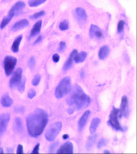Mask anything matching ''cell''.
<instances>
[{
  "instance_id": "cell-1",
  "label": "cell",
  "mask_w": 137,
  "mask_h": 154,
  "mask_svg": "<svg viewBox=\"0 0 137 154\" xmlns=\"http://www.w3.org/2000/svg\"><path fill=\"white\" fill-rule=\"evenodd\" d=\"M48 121V114L42 109H37L26 119L28 133L33 137L40 136Z\"/></svg>"
},
{
  "instance_id": "cell-2",
  "label": "cell",
  "mask_w": 137,
  "mask_h": 154,
  "mask_svg": "<svg viewBox=\"0 0 137 154\" xmlns=\"http://www.w3.org/2000/svg\"><path fill=\"white\" fill-rule=\"evenodd\" d=\"M66 101L69 105L67 112L69 114H72L75 111L86 108L90 105L91 99L79 85L76 84L70 90Z\"/></svg>"
},
{
  "instance_id": "cell-3",
  "label": "cell",
  "mask_w": 137,
  "mask_h": 154,
  "mask_svg": "<svg viewBox=\"0 0 137 154\" xmlns=\"http://www.w3.org/2000/svg\"><path fill=\"white\" fill-rule=\"evenodd\" d=\"M71 88V79L70 77L64 78L60 81L55 90V96L58 99L63 98L70 92Z\"/></svg>"
},
{
  "instance_id": "cell-4",
  "label": "cell",
  "mask_w": 137,
  "mask_h": 154,
  "mask_svg": "<svg viewBox=\"0 0 137 154\" xmlns=\"http://www.w3.org/2000/svg\"><path fill=\"white\" fill-rule=\"evenodd\" d=\"M119 118H121L119 109H116L114 107H113L107 123L116 131H123L124 130L120 124Z\"/></svg>"
},
{
  "instance_id": "cell-5",
  "label": "cell",
  "mask_w": 137,
  "mask_h": 154,
  "mask_svg": "<svg viewBox=\"0 0 137 154\" xmlns=\"http://www.w3.org/2000/svg\"><path fill=\"white\" fill-rule=\"evenodd\" d=\"M62 128V123L61 122H56L52 124L46 132L45 135L46 139L49 141L55 140L58 134L60 133Z\"/></svg>"
},
{
  "instance_id": "cell-6",
  "label": "cell",
  "mask_w": 137,
  "mask_h": 154,
  "mask_svg": "<svg viewBox=\"0 0 137 154\" xmlns=\"http://www.w3.org/2000/svg\"><path fill=\"white\" fill-rule=\"evenodd\" d=\"M17 63V59L15 57L11 56H6L3 61V66L5 74L9 76L12 74Z\"/></svg>"
},
{
  "instance_id": "cell-7",
  "label": "cell",
  "mask_w": 137,
  "mask_h": 154,
  "mask_svg": "<svg viewBox=\"0 0 137 154\" xmlns=\"http://www.w3.org/2000/svg\"><path fill=\"white\" fill-rule=\"evenodd\" d=\"M22 69L21 68H18L15 71L14 74L12 75L9 81V86L11 88H14L16 86L19 85L20 83L22 80Z\"/></svg>"
},
{
  "instance_id": "cell-8",
  "label": "cell",
  "mask_w": 137,
  "mask_h": 154,
  "mask_svg": "<svg viewBox=\"0 0 137 154\" xmlns=\"http://www.w3.org/2000/svg\"><path fill=\"white\" fill-rule=\"evenodd\" d=\"M10 120V115L7 113L0 115V137L5 132Z\"/></svg>"
},
{
  "instance_id": "cell-9",
  "label": "cell",
  "mask_w": 137,
  "mask_h": 154,
  "mask_svg": "<svg viewBox=\"0 0 137 154\" xmlns=\"http://www.w3.org/2000/svg\"><path fill=\"white\" fill-rule=\"evenodd\" d=\"M120 115L121 118L124 117L125 118L128 117L129 116V107H128V98L126 96L122 98L121 104L120 106Z\"/></svg>"
},
{
  "instance_id": "cell-10",
  "label": "cell",
  "mask_w": 137,
  "mask_h": 154,
  "mask_svg": "<svg viewBox=\"0 0 137 154\" xmlns=\"http://www.w3.org/2000/svg\"><path fill=\"white\" fill-rule=\"evenodd\" d=\"M75 17L78 22L81 24H84L87 19V15L86 11L82 8L79 7L76 8L75 11Z\"/></svg>"
},
{
  "instance_id": "cell-11",
  "label": "cell",
  "mask_w": 137,
  "mask_h": 154,
  "mask_svg": "<svg viewBox=\"0 0 137 154\" xmlns=\"http://www.w3.org/2000/svg\"><path fill=\"white\" fill-rule=\"evenodd\" d=\"M90 35L91 38L100 39L103 37V32L98 26L92 24L90 27Z\"/></svg>"
},
{
  "instance_id": "cell-12",
  "label": "cell",
  "mask_w": 137,
  "mask_h": 154,
  "mask_svg": "<svg viewBox=\"0 0 137 154\" xmlns=\"http://www.w3.org/2000/svg\"><path fill=\"white\" fill-rule=\"evenodd\" d=\"M74 152V146L72 143L67 142L61 146L57 151L58 154H72Z\"/></svg>"
},
{
  "instance_id": "cell-13",
  "label": "cell",
  "mask_w": 137,
  "mask_h": 154,
  "mask_svg": "<svg viewBox=\"0 0 137 154\" xmlns=\"http://www.w3.org/2000/svg\"><path fill=\"white\" fill-rule=\"evenodd\" d=\"M90 114H91L90 110H86V112L81 116L78 122V130L80 131H82L83 129L84 128L85 126L86 125Z\"/></svg>"
},
{
  "instance_id": "cell-14",
  "label": "cell",
  "mask_w": 137,
  "mask_h": 154,
  "mask_svg": "<svg viewBox=\"0 0 137 154\" xmlns=\"http://www.w3.org/2000/svg\"><path fill=\"white\" fill-rule=\"evenodd\" d=\"M77 53L78 51L76 49H74V51L71 53L68 59L65 62V64L64 65L63 67V70L64 71L68 70L72 67L73 63H74V58Z\"/></svg>"
},
{
  "instance_id": "cell-15",
  "label": "cell",
  "mask_w": 137,
  "mask_h": 154,
  "mask_svg": "<svg viewBox=\"0 0 137 154\" xmlns=\"http://www.w3.org/2000/svg\"><path fill=\"white\" fill-rule=\"evenodd\" d=\"M25 6L26 5L24 2L21 1H19L12 6L10 11L14 12L15 14V16L18 15L23 11V9L25 7Z\"/></svg>"
},
{
  "instance_id": "cell-16",
  "label": "cell",
  "mask_w": 137,
  "mask_h": 154,
  "mask_svg": "<svg viewBox=\"0 0 137 154\" xmlns=\"http://www.w3.org/2000/svg\"><path fill=\"white\" fill-rule=\"evenodd\" d=\"M29 22L26 19H23L16 22L11 28V30L13 32H17L23 28H25L29 26Z\"/></svg>"
},
{
  "instance_id": "cell-17",
  "label": "cell",
  "mask_w": 137,
  "mask_h": 154,
  "mask_svg": "<svg viewBox=\"0 0 137 154\" xmlns=\"http://www.w3.org/2000/svg\"><path fill=\"white\" fill-rule=\"evenodd\" d=\"M42 25V21L40 20L35 23V24L34 25V26L32 27V30L30 32V35L29 36V39L30 40L31 38L35 37L36 35H38L41 32V27Z\"/></svg>"
},
{
  "instance_id": "cell-18",
  "label": "cell",
  "mask_w": 137,
  "mask_h": 154,
  "mask_svg": "<svg viewBox=\"0 0 137 154\" xmlns=\"http://www.w3.org/2000/svg\"><path fill=\"white\" fill-rule=\"evenodd\" d=\"M14 16H15V14L14 13L12 12L11 11H9L7 16L4 17L2 20V22L0 24V28L1 29H3V28H5L7 25L10 23L11 20L12 19V18H14Z\"/></svg>"
},
{
  "instance_id": "cell-19",
  "label": "cell",
  "mask_w": 137,
  "mask_h": 154,
  "mask_svg": "<svg viewBox=\"0 0 137 154\" xmlns=\"http://www.w3.org/2000/svg\"><path fill=\"white\" fill-rule=\"evenodd\" d=\"M13 130L16 133H21L23 131V122L21 118L17 117L14 119L13 125Z\"/></svg>"
},
{
  "instance_id": "cell-20",
  "label": "cell",
  "mask_w": 137,
  "mask_h": 154,
  "mask_svg": "<svg viewBox=\"0 0 137 154\" xmlns=\"http://www.w3.org/2000/svg\"><path fill=\"white\" fill-rule=\"evenodd\" d=\"M110 52V49L108 46H102L99 51V58L100 60H103L107 58Z\"/></svg>"
},
{
  "instance_id": "cell-21",
  "label": "cell",
  "mask_w": 137,
  "mask_h": 154,
  "mask_svg": "<svg viewBox=\"0 0 137 154\" xmlns=\"http://www.w3.org/2000/svg\"><path fill=\"white\" fill-rule=\"evenodd\" d=\"M1 102L4 107H8L11 106L13 103V100L10 97L8 94H5L2 97Z\"/></svg>"
},
{
  "instance_id": "cell-22",
  "label": "cell",
  "mask_w": 137,
  "mask_h": 154,
  "mask_svg": "<svg viewBox=\"0 0 137 154\" xmlns=\"http://www.w3.org/2000/svg\"><path fill=\"white\" fill-rule=\"evenodd\" d=\"M23 38V35H20L16 38L11 46V51L14 53H17L19 51L20 44Z\"/></svg>"
},
{
  "instance_id": "cell-23",
  "label": "cell",
  "mask_w": 137,
  "mask_h": 154,
  "mask_svg": "<svg viewBox=\"0 0 137 154\" xmlns=\"http://www.w3.org/2000/svg\"><path fill=\"white\" fill-rule=\"evenodd\" d=\"M101 122V119L98 118H94L91 121L90 125V133L91 134H93L95 133V131H96L97 128L100 125Z\"/></svg>"
},
{
  "instance_id": "cell-24",
  "label": "cell",
  "mask_w": 137,
  "mask_h": 154,
  "mask_svg": "<svg viewBox=\"0 0 137 154\" xmlns=\"http://www.w3.org/2000/svg\"><path fill=\"white\" fill-rule=\"evenodd\" d=\"M97 137H98V135L96 134V135H93V136L90 137L88 138L86 144V148L87 151H90V149H91V148L93 147L95 142L97 140Z\"/></svg>"
},
{
  "instance_id": "cell-25",
  "label": "cell",
  "mask_w": 137,
  "mask_h": 154,
  "mask_svg": "<svg viewBox=\"0 0 137 154\" xmlns=\"http://www.w3.org/2000/svg\"><path fill=\"white\" fill-rule=\"evenodd\" d=\"M87 53L85 51H82L79 54H77L74 58V61L76 62V63H82L86 59L87 57Z\"/></svg>"
},
{
  "instance_id": "cell-26",
  "label": "cell",
  "mask_w": 137,
  "mask_h": 154,
  "mask_svg": "<svg viewBox=\"0 0 137 154\" xmlns=\"http://www.w3.org/2000/svg\"><path fill=\"white\" fill-rule=\"evenodd\" d=\"M46 1V0H29L28 3L30 7H37L45 3Z\"/></svg>"
},
{
  "instance_id": "cell-27",
  "label": "cell",
  "mask_w": 137,
  "mask_h": 154,
  "mask_svg": "<svg viewBox=\"0 0 137 154\" xmlns=\"http://www.w3.org/2000/svg\"><path fill=\"white\" fill-rule=\"evenodd\" d=\"M59 28L61 30L64 31L69 28V23L67 20H64L62 21L59 25Z\"/></svg>"
},
{
  "instance_id": "cell-28",
  "label": "cell",
  "mask_w": 137,
  "mask_h": 154,
  "mask_svg": "<svg viewBox=\"0 0 137 154\" xmlns=\"http://www.w3.org/2000/svg\"><path fill=\"white\" fill-rule=\"evenodd\" d=\"M45 14V12L44 11H41L39 12H36L34 14H32V16H30V19L31 20H35L38 19L39 18H40L41 17L44 16Z\"/></svg>"
},
{
  "instance_id": "cell-29",
  "label": "cell",
  "mask_w": 137,
  "mask_h": 154,
  "mask_svg": "<svg viewBox=\"0 0 137 154\" xmlns=\"http://www.w3.org/2000/svg\"><path fill=\"white\" fill-rule=\"evenodd\" d=\"M26 79L25 78H24L23 80H22L21 82L19 84V86H18V90L20 93H23L25 91V83H26Z\"/></svg>"
},
{
  "instance_id": "cell-30",
  "label": "cell",
  "mask_w": 137,
  "mask_h": 154,
  "mask_svg": "<svg viewBox=\"0 0 137 154\" xmlns=\"http://www.w3.org/2000/svg\"><path fill=\"white\" fill-rule=\"evenodd\" d=\"M28 65L29 68H30L31 70L34 69V67L35 65V59L34 57H32L29 59L28 61Z\"/></svg>"
},
{
  "instance_id": "cell-31",
  "label": "cell",
  "mask_w": 137,
  "mask_h": 154,
  "mask_svg": "<svg viewBox=\"0 0 137 154\" xmlns=\"http://www.w3.org/2000/svg\"><path fill=\"white\" fill-rule=\"evenodd\" d=\"M41 78V75L39 74H37L34 77V79L32 81V84L34 86H37L39 84L40 82Z\"/></svg>"
},
{
  "instance_id": "cell-32",
  "label": "cell",
  "mask_w": 137,
  "mask_h": 154,
  "mask_svg": "<svg viewBox=\"0 0 137 154\" xmlns=\"http://www.w3.org/2000/svg\"><path fill=\"white\" fill-rule=\"evenodd\" d=\"M124 25H125V22L123 20H121L119 22L118 24V28H117L119 33H121L123 32L124 27Z\"/></svg>"
},
{
  "instance_id": "cell-33",
  "label": "cell",
  "mask_w": 137,
  "mask_h": 154,
  "mask_svg": "<svg viewBox=\"0 0 137 154\" xmlns=\"http://www.w3.org/2000/svg\"><path fill=\"white\" fill-rule=\"evenodd\" d=\"M107 143V140L106 139H101L99 141L98 145H97V147L98 149H101L102 147H103L104 146L106 145Z\"/></svg>"
},
{
  "instance_id": "cell-34",
  "label": "cell",
  "mask_w": 137,
  "mask_h": 154,
  "mask_svg": "<svg viewBox=\"0 0 137 154\" xmlns=\"http://www.w3.org/2000/svg\"><path fill=\"white\" fill-rule=\"evenodd\" d=\"M58 144H59V142H56L53 143L49 147V153H53L55 151V149H56V147L58 146Z\"/></svg>"
},
{
  "instance_id": "cell-35",
  "label": "cell",
  "mask_w": 137,
  "mask_h": 154,
  "mask_svg": "<svg viewBox=\"0 0 137 154\" xmlns=\"http://www.w3.org/2000/svg\"><path fill=\"white\" fill-rule=\"evenodd\" d=\"M66 48V43L64 41H61L60 42V44H59V47L58 48V51L59 52H62L64 51V49Z\"/></svg>"
},
{
  "instance_id": "cell-36",
  "label": "cell",
  "mask_w": 137,
  "mask_h": 154,
  "mask_svg": "<svg viewBox=\"0 0 137 154\" xmlns=\"http://www.w3.org/2000/svg\"><path fill=\"white\" fill-rule=\"evenodd\" d=\"M35 95H36V91L34 89H31L28 92V97L30 99L34 98L35 96Z\"/></svg>"
},
{
  "instance_id": "cell-37",
  "label": "cell",
  "mask_w": 137,
  "mask_h": 154,
  "mask_svg": "<svg viewBox=\"0 0 137 154\" xmlns=\"http://www.w3.org/2000/svg\"><path fill=\"white\" fill-rule=\"evenodd\" d=\"M14 111L17 112H24L25 111L24 107L23 106H16Z\"/></svg>"
},
{
  "instance_id": "cell-38",
  "label": "cell",
  "mask_w": 137,
  "mask_h": 154,
  "mask_svg": "<svg viewBox=\"0 0 137 154\" xmlns=\"http://www.w3.org/2000/svg\"><path fill=\"white\" fill-rule=\"evenodd\" d=\"M39 147H40V143H38L35 145L34 149L32 151V154H39Z\"/></svg>"
},
{
  "instance_id": "cell-39",
  "label": "cell",
  "mask_w": 137,
  "mask_h": 154,
  "mask_svg": "<svg viewBox=\"0 0 137 154\" xmlns=\"http://www.w3.org/2000/svg\"><path fill=\"white\" fill-rule=\"evenodd\" d=\"M17 154H23V147L22 145L21 144L18 145L17 150Z\"/></svg>"
},
{
  "instance_id": "cell-40",
  "label": "cell",
  "mask_w": 137,
  "mask_h": 154,
  "mask_svg": "<svg viewBox=\"0 0 137 154\" xmlns=\"http://www.w3.org/2000/svg\"><path fill=\"white\" fill-rule=\"evenodd\" d=\"M53 61L57 63L60 60V56L57 54H55L53 55Z\"/></svg>"
},
{
  "instance_id": "cell-41",
  "label": "cell",
  "mask_w": 137,
  "mask_h": 154,
  "mask_svg": "<svg viewBox=\"0 0 137 154\" xmlns=\"http://www.w3.org/2000/svg\"><path fill=\"white\" fill-rule=\"evenodd\" d=\"M42 35H40V36L37 38V40L34 42V45H36V44H38L42 40Z\"/></svg>"
},
{
  "instance_id": "cell-42",
  "label": "cell",
  "mask_w": 137,
  "mask_h": 154,
  "mask_svg": "<svg viewBox=\"0 0 137 154\" xmlns=\"http://www.w3.org/2000/svg\"><path fill=\"white\" fill-rule=\"evenodd\" d=\"M7 153H13L14 152V149L11 148H7L6 149Z\"/></svg>"
},
{
  "instance_id": "cell-43",
  "label": "cell",
  "mask_w": 137,
  "mask_h": 154,
  "mask_svg": "<svg viewBox=\"0 0 137 154\" xmlns=\"http://www.w3.org/2000/svg\"><path fill=\"white\" fill-rule=\"evenodd\" d=\"M62 138L64 140H66V139H67L68 138H69V135H67V134H65V135H64L62 137Z\"/></svg>"
},
{
  "instance_id": "cell-44",
  "label": "cell",
  "mask_w": 137,
  "mask_h": 154,
  "mask_svg": "<svg viewBox=\"0 0 137 154\" xmlns=\"http://www.w3.org/2000/svg\"><path fill=\"white\" fill-rule=\"evenodd\" d=\"M3 149L2 147H0V154H3Z\"/></svg>"
},
{
  "instance_id": "cell-45",
  "label": "cell",
  "mask_w": 137,
  "mask_h": 154,
  "mask_svg": "<svg viewBox=\"0 0 137 154\" xmlns=\"http://www.w3.org/2000/svg\"><path fill=\"white\" fill-rule=\"evenodd\" d=\"M104 153H107V154H108V153H110V152H109V151H104Z\"/></svg>"
}]
</instances>
